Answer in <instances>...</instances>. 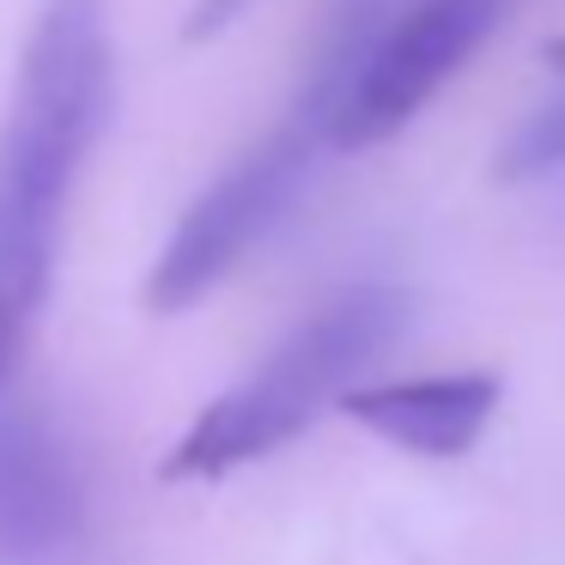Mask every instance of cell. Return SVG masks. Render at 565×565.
<instances>
[{
  "label": "cell",
  "mask_w": 565,
  "mask_h": 565,
  "mask_svg": "<svg viewBox=\"0 0 565 565\" xmlns=\"http://www.w3.org/2000/svg\"><path fill=\"white\" fill-rule=\"evenodd\" d=\"M79 475L38 407H0V553L38 559L74 535Z\"/></svg>",
  "instance_id": "cell-5"
},
{
  "label": "cell",
  "mask_w": 565,
  "mask_h": 565,
  "mask_svg": "<svg viewBox=\"0 0 565 565\" xmlns=\"http://www.w3.org/2000/svg\"><path fill=\"white\" fill-rule=\"evenodd\" d=\"M407 317H414V298L402 286H347V292L322 298L268 353V365H256L237 390H225L220 402H207L189 419V431L171 444L159 475L225 480L237 468L274 456L329 402H341L359 371L390 353Z\"/></svg>",
  "instance_id": "cell-2"
},
{
  "label": "cell",
  "mask_w": 565,
  "mask_h": 565,
  "mask_svg": "<svg viewBox=\"0 0 565 565\" xmlns=\"http://www.w3.org/2000/svg\"><path fill=\"white\" fill-rule=\"evenodd\" d=\"M377 19H347L329 43H322L317 74L305 79L298 104L256 140L244 147L195 201L183 207L177 232L164 237L159 262L147 274V310L152 317H177V310L201 305L274 225L286 220V207L298 201V189L310 183V164L329 147V116L341 104L347 74L359 67Z\"/></svg>",
  "instance_id": "cell-3"
},
{
  "label": "cell",
  "mask_w": 565,
  "mask_h": 565,
  "mask_svg": "<svg viewBox=\"0 0 565 565\" xmlns=\"http://www.w3.org/2000/svg\"><path fill=\"white\" fill-rule=\"evenodd\" d=\"M256 0H195L189 7V19H183V38L189 43H213V38H225V31L237 25V19L249 13Z\"/></svg>",
  "instance_id": "cell-8"
},
{
  "label": "cell",
  "mask_w": 565,
  "mask_h": 565,
  "mask_svg": "<svg viewBox=\"0 0 565 565\" xmlns=\"http://www.w3.org/2000/svg\"><path fill=\"white\" fill-rule=\"evenodd\" d=\"M565 164V92H553L541 110H529L511 128V140L499 147V177L504 183H529Z\"/></svg>",
  "instance_id": "cell-7"
},
{
  "label": "cell",
  "mask_w": 565,
  "mask_h": 565,
  "mask_svg": "<svg viewBox=\"0 0 565 565\" xmlns=\"http://www.w3.org/2000/svg\"><path fill=\"white\" fill-rule=\"evenodd\" d=\"M511 0H414L407 13L371 31L359 67L347 74L329 116L334 152H371L395 140L492 38Z\"/></svg>",
  "instance_id": "cell-4"
},
{
  "label": "cell",
  "mask_w": 565,
  "mask_h": 565,
  "mask_svg": "<svg viewBox=\"0 0 565 565\" xmlns=\"http://www.w3.org/2000/svg\"><path fill=\"white\" fill-rule=\"evenodd\" d=\"M116 98L110 0H43L0 110V395L62 256V225Z\"/></svg>",
  "instance_id": "cell-1"
},
{
  "label": "cell",
  "mask_w": 565,
  "mask_h": 565,
  "mask_svg": "<svg viewBox=\"0 0 565 565\" xmlns=\"http://www.w3.org/2000/svg\"><path fill=\"white\" fill-rule=\"evenodd\" d=\"M499 371H438V377H402L347 390L341 414L371 438L414 456H462L499 414Z\"/></svg>",
  "instance_id": "cell-6"
}]
</instances>
